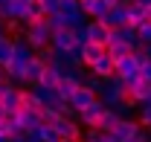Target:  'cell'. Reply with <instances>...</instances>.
Returning <instances> with one entry per match:
<instances>
[{
  "label": "cell",
  "mask_w": 151,
  "mask_h": 142,
  "mask_svg": "<svg viewBox=\"0 0 151 142\" xmlns=\"http://www.w3.org/2000/svg\"><path fill=\"white\" fill-rule=\"evenodd\" d=\"M6 35V26H3V20H0V38Z\"/></svg>",
  "instance_id": "836d02e7"
},
{
  "label": "cell",
  "mask_w": 151,
  "mask_h": 142,
  "mask_svg": "<svg viewBox=\"0 0 151 142\" xmlns=\"http://www.w3.org/2000/svg\"><path fill=\"white\" fill-rule=\"evenodd\" d=\"M125 9H128V23L137 26V23H142V20H148V6H142V3H137V0H125Z\"/></svg>",
  "instance_id": "ac0fdd59"
},
{
  "label": "cell",
  "mask_w": 151,
  "mask_h": 142,
  "mask_svg": "<svg viewBox=\"0 0 151 142\" xmlns=\"http://www.w3.org/2000/svg\"><path fill=\"white\" fill-rule=\"evenodd\" d=\"M0 105L6 113H18L20 110V87H15L12 81L0 84Z\"/></svg>",
  "instance_id": "277c9868"
},
{
  "label": "cell",
  "mask_w": 151,
  "mask_h": 142,
  "mask_svg": "<svg viewBox=\"0 0 151 142\" xmlns=\"http://www.w3.org/2000/svg\"><path fill=\"white\" fill-rule=\"evenodd\" d=\"M0 84H6V70L0 67Z\"/></svg>",
  "instance_id": "d6a6232c"
},
{
  "label": "cell",
  "mask_w": 151,
  "mask_h": 142,
  "mask_svg": "<svg viewBox=\"0 0 151 142\" xmlns=\"http://www.w3.org/2000/svg\"><path fill=\"white\" fill-rule=\"evenodd\" d=\"M113 72H116V78H131V75H139V64L134 61V55H125V58L113 61Z\"/></svg>",
  "instance_id": "8fae6325"
},
{
  "label": "cell",
  "mask_w": 151,
  "mask_h": 142,
  "mask_svg": "<svg viewBox=\"0 0 151 142\" xmlns=\"http://www.w3.org/2000/svg\"><path fill=\"white\" fill-rule=\"evenodd\" d=\"M105 110H108V107H105L102 102H99V99H96V102H93L90 107L78 110V113H76V119H78V125H81V128H96V122H99V116H102Z\"/></svg>",
  "instance_id": "52a82bcc"
},
{
  "label": "cell",
  "mask_w": 151,
  "mask_h": 142,
  "mask_svg": "<svg viewBox=\"0 0 151 142\" xmlns=\"http://www.w3.org/2000/svg\"><path fill=\"white\" fill-rule=\"evenodd\" d=\"M12 44H15V55H12L15 61H20V64H29V61L35 58V49H32V47L23 41V35H15V38H12Z\"/></svg>",
  "instance_id": "2e32d148"
},
{
  "label": "cell",
  "mask_w": 151,
  "mask_h": 142,
  "mask_svg": "<svg viewBox=\"0 0 151 142\" xmlns=\"http://www.w3.org/2000/svg\"><path fill=\"white\" fill-rule=\"evenodd\" d=\"M119 3H122V0H105V6H108V9H113V6H119Z\"/></svg>",
  "instance_id": "1f68e13d"
},
{
  "label": "cell",
  "mask_w": 151,
  "mask_h": 142,
  "mask_svg": "<svg viewBox=\"0 0 151 142\" xmlns=\"http://www.w3.org/2000/svg\"><path fill=\"white\" fill-rule=\"evenodd\" d=\"M105 52L111 55L113 61H119V58H125V55H131L134 49H131V47H125V44H111V47H105Z\"/></svg>",
  "instance_id": "d4e9b609"
},
{
  "label": "cell",
  "mask_w": 151,
  "mask_h": 142,
  "mask_svg": "<svg viewBox=\"0 0 151 142\" xmlns=\"http://www.w3.org/2000/svg\"><path fill=\"white\" fill-rule=\"evenodd\" d=\"M64 142H81V139H64Z\"/></svg>",
  "instance_id": "74e56055"
},
{
  "label": "cell",
  "mask_w": 151,
  "mask_h": 142,
  "mask_svg": "<svg viewBox=\"0 0 151 142\" xmlns=\"http://www.w3.org/2000/svg\"><path fill=\"white\" fill-rule=\"evenodd\" d=\"M0 142H9V136H3V133H0Z\"/></svg>",
  "instance_id": "d590c367"
},
{
  "label": "cell",
  "mask_w": 151,
  "mask_h": 142,
  "mask_svg": "<svg viewBox=\"0 0 151 142\" xmlns=\"http://www.w3.org/2000/svg\"><path fill=\"white\" fill-rule=\"evenodd\" d=\"M148 20H151V9H148Z\"/></svg>",
  "instance_id": "ab89813d"
},
{
  "label": "cell",
  "mask_w": 151,
  "mask_h": 142,
  "mask_svg": "<svg viewBox=\"0 0 151 142\" xmlns=\"http://www.w3.org/2000/svg\"><path fill=\"white\" fill-rule=\"evenodd\" d=\"M50 47H52L55 52H70V49H76V35H73V29H55L52 38H50Z\"/></svg>",
  "instance_id": "ba28073f"
},
{
  "label": "cell",
  "mask_w": 151,
  "mask_h": 142,
  "mask_svg": "<svg viewBox=\"0 0 151 142\" xmlns=\"http://www.w3.org/2000/svg\"><path fill=\"white\" fill-rule=\"evenodd\" d=\"M44 72H47V64H44V61H38V58H32V61L26 64V87H32V84H41Z\"/></svg>",
  "instance_id": "d6986e66"
},
{
  "label": "cell",
  "mask_w": 151,
  "mask_h": 142,
  "mask_svg": "<svg viewBox=\"0 0 151 142\" xmlns=\"http://www.w3.org/2000/svg\"><path fill=\"white\" fill-rule=\"evenodd\" d=\"M23 41L32 47V49H44V47H50V38H52V29H50V23H47V18H41V20H35V23H26L23 26Z\"/></svg>",
  "instance_id": "6da1fadb"
},
{
  "label": "cell",
  "mask_w": 151,
  "mask_h": 142,
  "mask_svg": "<svg viewBox=\"0 0 151 142\" xmlns=\"http://www.w3.org/2000/svg\"><path fill=\"white\" fill-rule=\"evenodd\" d=\"M58 119H61V113H58V110H50V107H44V110H41V125H50V128H52Z\"/></svg>",
  "instance_id": "83f0119b"
},
{
  "label": "cell",
  "mask_w": 151,
  "mask_h": 142,
  "mask_svg": "<svg viewBox=\"0 0 151 142\" xmlns=\"http://www.w3.org/2000/svg\"><path fill=\"white\" fill-rule=\"evenodd\" d=\"M139 78H142V81H148V84H151V58L145 61V64H142V67H139Z\"/></svg>",
  "instance_id": "f546056e"
},
{
  "label": "cell",
  "mask_w": 151,
  "mask_h": 142,
  "mask_svg": "<svg viewBox=\"0 0 151 142\" xmlns=\"http://www.w3.org/2000/svg\"><path fill=\"white\" fill-rule=\"evenodd\" d=\"M145 105H148V107H151V96H148V102H145Z\"/></svg>",
  "instance_id": "f35d334b"
},
{
  "label": "cell",
  "mask_w": 151,
  "mask_h": 142,
  "mask_svg": "<svg viewBox=\"0 0 151 142\" xmlns=\"http://www.w3.org/2000/svg\"><path fill=\"white\" fill-rule=\"evenodd\" d=\"M87 72H90V75H96V78H102V81L113 78V75H116V72H113V58L105 52L102 58H99V61H93V64L87 67Z\"/></svg>",
  "instance_id": "9c48e42d"
},
{
  "label": "cell",
  "mask_w": 151,
  "mask_h": 142,
  "mask_svg": "<svg viewBox=\"0 0 151 142\" xmlns=\"http://www.w3.org/2000/svg\"><path fill=\"white\" fill-rule=\"evenodd\" d=\"M134 29H137V35H139V44H145V47H148V44H151V20L137 23Z\"/></svg>",
  "instance_id": "4316f807"
},
{
  "label": "cell",
  "mask_w": 151,
  "mask_h": 142,
  "mask_svg": "<svg viewBox=\"0 0 151 142\" xmlns=\"http://www.w3.org/2000/svg\"><path fill=\"white\" fill-rule=\"evenodd\" d=\"M125 99H128V90H125V84H122V78H116V75L108 78V81L102 84V90H99V102H102L105 107H111V110L116 105H122Z\"/></svg>",
  "instance_id": "7a4b0ae2"
},
{
  "label": "cell",
  "mask_w": 151,
  "mask_h": 142,
  "mask_svg": "<svg viewBox=\"0 0 151 142\" xmlns=\"http://www.w3.org/2000/svg\"><path fill=\"white\" fill-rule=\"evenodd\" d=\"M78 55H81V64L90 67L93 61H99V58L105 55V47H102V44H93V41H87L84 47H78Z\"/></svg>",
  "instance_id": "5bb4252c"
},
{
  "label": "cell",
  "mask_w": 151,
  "mask_h": 142,
  "mask_svg": "<svg viewBox=\"0 0 151 142\" xmlns=\"http://www.w3.org/2000/svg\"><path fill=\"white\" fill-rule=\"evenodd\" d=\"M122 142H148V131H139V133H134V136H128Z\"/></svg>",
  "instance_id": "4dcf8cb0"
},
{
  "label": "cell",
  "mask_w": 151,
  "mask_h": 142,
  "mask_svg": "<svg viewBox=\"0 0 151 142\" xmlns=\"http://www.w3.org/2000/svg\"><path fill=\"white\" fill-rule=\"evenodd\" d=\"M41 3V9H44V18L47 15H55L58 9H61V0H38Z\"/></svg>",
  "instance_id": "f1b7e54d"
},
{
  "label": "cell",
  "mask_w": 151,
  "mask_h": 142,
  "mask_svg": "<svg viewBox=\"0 0 151 142\" xmlns=\"http://www.w3.org/2000/svg\"><path fill=\"white\" fill-rule=\"evenodd\" d=\"M96 99H99V96H96L93 90H87L84 84H81V87H78V90L73 93V99H70V105H73V110L78 113V110H84V107H90V105L96 102Z\"/></svg>",
  "instance_id": "7c38bea8"
},
{
  "label": "cell",
  "mask_w": 151,
  "mask_h": 142,
  "mask_svg": "<svg viewBox=\"0 0 151 142\" xmlns=\"http://www.w3.org/2000/svg\"><path fill=\"white\" fill-rule=\"evenodd\" d=\"M78 9L84 12V18H87V20H99L105 12H108L105 0H78Z\"/></svg>",
  "instance_id": "4fadbf2b"
},
{
  "label": "cell",
  "mask_w": 151,
  "mask_h": 142,
  "mask_svg": "<svg viewBox=\"0 0 151 142\" xmlns=\"http://www.w3.org/2000/svg\"><path fill=\"white\" fill-rule=\"evenodd\" d=\"M128 3H131V0H128Z\"/></svg>",
  "instance_id": "60d3db41"
},
{
  "label": "cell",
  "mask_w": 151,
  "mask_h": 142,
  "mask_svg": "<svg viewBox=\"0 0 151 142\" xmlns=\"http://www.w3.org/2000/svg\"><path fill=\"white\" fill-rule=\"evenodd\" d=\"M29 136H35L38 142H64L61 136H58V131H55V128H50V125H41V128H35Z\"/></svg>",
  "instance_id": "44dd1931"
},
{
  "label": "cell",
  "mask_w": 151,
  "mask_h": 142,
  "mask_svg": "<svg viewBox=\"0 0 151 142\" xmlns=\"http://www.w3.org/2000/svg\"><path fill=\"white\" fill-rule=\"evenodd\" d=\"M137 122L142 131H151V107L148 105H139L137 107Z\"/></svg>",
  "instance_id": "484cf974"
},
{
  "label": "cell",
  "mask_w": 151,
  "mask_h": 142,
  "mask_svg": "<svg viewBox=\"0 0 151 142\" xmlns=\"http://www.w3.org/2000/svg\"><path fill=\"white\" fill-rule=\"evenodd\" d=\"M87 38L93 41V44H108V38H111V29L105 26V23H99V20H87Z\"/></svg>",
  "instance_id": "e0dca14e"
},
{
  "label": "cell",
  "mask_w": 151,
  "mask_h": 142,
  "mask_svg": "<svg viewBox=\"0 0 151 142\" xmlns=\"http://www.w3.org/2000/svg\"><path fill=\"white\" fill-rule=\"evenodd\" d=\"M139 131H142V128H139V122H137V119H119V122H116V128H113L111 133L122 142V139H128V136H134V133H139Z\"/></svg>",
  "instance_id": "9a60e30c"
},
{
  "label": "cell",
  "mask_w": 151,
  "mask_h": 142,
  "mask_svg": "<svg viewBox=\"0 0 151 142\" xmlns=\"http://www.w3.org/2000/svg\"><path fill=\"white\" fill-rule=\"evenodd\" d=\"M61 75H64V70H58V67H47L44 78H41V87L55 90V87H58V81H61Z\"/></svg>",
  "instance_id": "7402d4cb"
},
{
  "label": "cell",
  "mask_w": 151,
  "mask_h": 142,
  "mask_svg": "<svg viewBox=\"0 0 151 142\" xmlns=\"http://www.w3.org/2000/svg\"><path fill=\"white\" fill-rule=\"evenodd\" d=\"M52 128L58 131L61 139H81V133H84V128L78 125V119H67V116H61Z\"/></svg>",
  "instance_id": "8992f818"
},
{
  "label": "cell",
  "mask_w": 151,
  "mask_h": 142,
  "mask_svg": "<svg viewBox=\"0 0 151 142\" xmlns=\"http://www.w3.org/2000/svg\"><path fill=\"white\" fill-rule=\"evenodd\" d=\"M15 119L18 125L26 131V133H32L35 128H41V110H29V107H20L18 113H15Z\"/></svg>",
  "instance_id": "30bf717a"
},
{
  "label": "cell",
  "mask_w": 151,
  "mask_h": 142,
  "mask_svg": "<svg viewBox=\"0 0 151 142\" xmlns=\"http://www.w3.org/2000/svg\"><path fill=\"white\" fill-rule=\"evenodd\" d=\"M137 3H142V6H148V9H151V0H137Z\"/></svg>",
  "instance_id": "e575fe53"
},
{
  "label": "cell",
  "mask_w": 151,
  "mask_h": 142,
  "mask_svg": "<svg viewBox=\"0 0 151 142\" xmlns=\"http://www.w3.org/2000/svg\"><path fill=\"white\" fill-rule=\"evenodd\" d=\"M113 110H116V116H119V119H134V113H137V105H134L131 99H125L122 105H116Z\"/></svg>",
  "instance_id": "cb8c5ba5"
},
{
  "label": "cell",
  "mask_w": 151,
  "mask_h": 142,
  "mask_svg": "<svg viewBox=\"0 0 151 142\" xmlns=\"http://www.w3.org/2000/svg\"><path fill=\"white\" fill-rule=\"evenodd\" d=\"M145 49H148V58H151V44H148V47H145Z\"/></svg>",
  "instance_id": "8d00e7d4"
},
{
  "label": "cell",
  "mask_w": 151,
  "mask_h": 142,
  "mask_svg": "<svg viewBox=\"0 0 151 142\" xmlns=\"http://www.w3.org/2000/svg\"><path fill=\"white\" fill-rule=\"evenodd\" d=\"M116 122H119V116H116V110H105L102 116H99V122H96V131H102V133H111L113 128H116Z\"/></svg>",
  "instance_id": "ffe728a7"
},
{
  "label": "cell",
  "mask_w": 151,
  "mask_h": 142,
  "mask_svg": "<svg viewBox=\"0 0 151 142\" xmlns=\"http://www.w3.org/2000/svg\"><path fill=\"white\" fill-rule=\"evenodd\" d=\"M111 44H125V47H131V49L142 47V44H139V35H137V29H134L131 23H125V26H119V29H111V38H108L105 47H111Z\"/></svg>",
  "instance_id": "3957f363"
},
{
  "label": "cell",
  "mask_w": 151,
  "mask_h": 142,
  "mask_svg": "<svg viewBox=\"0 0 151 142\" xmlns=\"http://www.w3.org/2000/svg\"><path fill=\"white\" fill-rule=\"evenodd\" d=\"M12 55H15V44H12L9 35H3L0 38V67H6V64L12 61Z\"/></svg>",
  "instance_id": "603a6c76"
},
{
  "label": "cell",
  "mask_w": 151,
  "mask_h": 142,
  "mask_svg": "<svg viewBox=\"0 0 151 142\" xmlns=\"http://www.w3.org/2000/svg\"><path fill=\"white\" fill-rule=\"evenodd\" d=\"M99 23H105L108 29H119V26H125V23H128V9H125V0H122L119 6L108 9V12L99 18Z\"/></svg>",
  "instance_id": "5b68a950"
}]
</instances>
